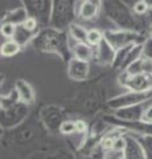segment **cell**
<instances>
[{
	"label": "cell",
	"mask_w": 152,
	"mask_h": 159,
	"mask_svg": "<svg viewBox=\"0 0 152 159\" xmlns=\"http://www.w3.org/2000/svg\"><path fill=\"white\" fill-rule=\"evenodd\" d=\"M126 148L123 151L124 159H145V155L136 139L130 133L126 134Z\"/></svg>",
	"instance_id": "cell-10"
},
{
	"label": "cell",
	"mask_w": 152,
	"mask_h": 159,
	"mask_svg": "<svg viewBox=\"0 0 152 159\" xmlns=\"http://www.w3.org/2000/svg\"><path fill=\"white\" fill-rule=\"evenodd\" d=\"M95 52H97L95 58H98V62L99 64H102V65H112V64H114L116 51L106 41V40H103V41L97 47Z\"/></svg>",
	"instance_id": "cell-9"
},
{
	"label": "cell",
	"mask_w": 152,
	"mask_h": 159,
	"mask_svg": "<svg viewBox=\"0 0 152 159\" xmlns=\"http://www.w3.org/2000/svg\"><path fill=\"white\" fill-rule=\"evenodd\" d=\"M60 131L62 134H73L76 133V123L74 121H63L60 125Z\"/></svg>",
	"instance_id": "cell-21"
},
{
	"label": "cell",
	"mask_w": 152,
	"mask_h": 159,
	"mask_svg": "<svg viewBox=\"0 0 152 159\" xmlns=\"http://www.w3.org/2000/svg\"><path fill=\"white\" fill-rule=\"evenodd\" d=\"M38 25L40 24L37 23V20L36 19H33V17H27V20L23 23V27L27 29V31H31V32H36V31H40L38 29Z\"/></svg>",
	"instance_id": "cell-22"
},
{
	"label": "cell",
	"mask_w": 152,
	"mask_h": 159,
	"mask_svg": "<svg viewBox=\"0 0 152 159\" xmlns=\"http://www.w3.org/2000/svg\"><path fill=\"white\" fill-rule=\"evenodd\" d=\"M141 122L143 123H152V103H150L144 110V114H143V117H141Z\"/></svg>",
	"instance_id": "cell-26"
},
{
	"label": "cell",
	"mask_w": 152,
	"mask_h": 159,
	"mask_svg": "<svg viewBox=\"0 0 152 159\" xmlns=\"http://www.w3.org/2000/svg\"><path fill=\"white\" fill-rule=\"evenodd\" d=\"M148 3L147 2H143V0H140V2H136L134 6H132V9H134V12L136 15H143L147 12V9H148Z\"/></svg>",
	"instance_id": "cell-23"
},
{
	"label": "cell",
	"mask_w": 152,
	"mask_h": 159,
	"mask_svg": "<svg viewBox=\"0 0 152 159\" xmlns=\"http://www.w3.org/2000/svg\"><path fill=\"white\" fill-rule=\"evenodd\" d=\"M147 3H148V7L152 8V2H147Z\"/></svg>",
	"instance_id": "cell-30"
},
{
	"label": "cell",
	"mask_w": 152,
	"mask_h": 159,
	"mask_svg": "<svg viewBox=\"0 0 152 159\" xmlns=\"http://www.w3.org/2000/svg\"><path fill=\"white\" fill-rule=\"evenodd\" d=\"M27 17H28V13L25 11V8H19L16 11L9 13V16L4 20V23H9L17 27V25H23V23L27 20Z\"/></svg>",
	"instance_id": "cell-17"
},
{
	"label": "cell",
	"mask_w": 152,
	"mask_h": 159,
	"mask_svg": "<svg viewBox=\"0 0 152 159\" xmlns=\"http://www.w3.org/2000/svg\"><path fill=\"white\" fill-rule=\"evenodd\" d=\"M73 53H74V58L89 62V60H91L93 54H94V48L86 43H78L76 48L73 49Z\"/></svg>",
	"instance_id": "cell-15"
},
{
	"label": "cell",
	"mask_w": 152,
	"mask_h": 159,
	"mask_svg": "<svg viewBox=\"0 0 152 159\" xmlns=\"http://www.w3.org/2000/svg\"><path fill=\"white\" fill-rule=\"evenodd\" d=\"M103 37L115 51H120L130 45H135L138 41V34L132 31H107Z\"/></svg>",
	"instance_id": "cell-4"
},
{
	"label": "cell",
	"mask_w": 152,
	"mask_h": 159,
	"mask_svg": "<svg viewBox=\"0 0 152 159\" xmlns=\"http://www.w3.org/2000/svg\"><path fill=\"white\" fill-rule=\"evenodd\" d=\"M98 13H99V3L86 0V2H82L78 16L83 20H93L98 16Z\"/></svg>",
	"instance_id": "cell-12"
},
{
	"label": "cell",
	"mask_w": 152,
	"mask_h": 159,
	"mask_svg": "<svg viewBox=\"0 0 152 159\" xmlns=\"http://www.w3.org/2000/svg\"><path fill=\"white\" fill-rule=\"evenodd\" d=\"M152 99V90L148 92H127L124 94H120L118 97H114L109 101V106L115 110H120V109L136 106L140 103L148 102Z\"/></svg>",
	"instance_id": "cell-3"
},
{
	"label": "cell",
	"mask_w": 152,
	"mask_h": 159,
	"mask_svg": "<svg viewBox=\"0 0 152 159\" xmlns=\"http://www.w3.org/2000/svg\"><path fill=\"white\" fill-rule=\"evenodd\" d=\"M0 32H2V34L4 37L12 40L15 36V32H16V25L9 24V23H3V25L0 27Z\"/></svg>",
	"instance_id": "cell-20"
},
{
	"label": "cell",
	"mask_w": 152,
	"mask_h": 159,
	"mask_svg": "<svg viewBox=\"0 0 152 159\" xmlns=\"http://www.w3.org/2000/svg\"><path fill=\"white\" fill-rule=\"evenodd\" d=\"M24 4L28 16L36 19L38 24H46L50 21L52 2H24Z\"/></svg>",
	"instance_id": "cell-5"
},
{
	"label": "cell",
	"mask_w": 152,
	"mask_h": 159,
	"mask_svg": "<svg viewBox=\"0 0 152 159\" xmlns=\"http://www.w3.org/2000/svg\"><path fill=\"white\" fill-rule=\"evenodd\" d=\"M74 123H76V133L82 134L87 130V125L85 121H74Z\"/></svg>",
	"instance_id": "cell-29"
},
{
	"label": "cell",
	"mask_w": 152,
	"mask_h": 159,
	"mask_svg": "<svg viewBox=\"0 0 152 159\" xmlns=\"http://www.w3.org/2000/svg\"><path fill=\"white\" fill-rule=\"evenodd\" d=\"M69 36L73 37L78 43H86V37H87V29H85L82 25L73 23L69 27Z\"/></svg>",
	"instance_id": "cell-18"
},
{
	"label": "cell",
	"mask_w": 152,
	"mask_h": 159,
	"mask_svg": "<svg viewBox=\"0 0 152 159\" xmlns=\"http://www.w3.org/2000/svg\"><path fill=\"white\" fill-rule=\"evenodd\" d=\"M128 90L132 92H148L152 90V74H139V76L130 77L128 74L124 72L123 80H120Z\"/></svg>",
	"instance_id": "cell-6"
},
{
	"label": "cell",
	"mask_w": 152,
	"mask_h": 159,
	"mask_svg": "<svg viewBox=\"0 0 152 159\" xmlns=\"http://www.w3.org/2000/svg\"><path fill=\"white\" fill-rule=\"evenodd\" d=\"M105 40L103 33L98 29H89L87 31V37H86V44H89L90 47L97 48L99 44Z\"/></svg>",
	"instance_id": "cell-19"
},
{
	"label": "cell",
	"mask_w": 152,
	"mask_h": 159,
	"mask_svg": "<svg viewBox=\"0 0 152 159\" xmlns=\"http://www.w3.org/2000/svg\"><path fill=\"white\" fill-rule=\"evenodd\" d=\"M36 49H40L44 52H54L58 53L61 57L65 58L67 51H70L67 47V37L65 33L56 29H46L37 34L35 39Z\"/></svg>",
	"instance_id": "cell-1"
},
{
	"label": "cell",
	"mask_w": 152,
	"mask_h": 159,
	"mask_svg": "<svg viewBox=\"0 0 152 159\" xmlns=\"http://www.w3.org/2000/svg\"><path fill=\"white\" fill-rule=\"evenodd\" d=\"M103 159H124V157H123V151H115V150L106 151Z\"/></svg>",
	"instance_id": "cell-27"
},
{
	"label": "cell",
	"mask_w": 152,
	"mask_h": 159,
	"mask_svg": "<svg viewBox=\"0 0 152 159\" xmlns=\"http://www.w3.org/2000/svg\"><path fill=\"white\" fill-rule=\"evenodd\" d=\"M90 65L87 61H82L78 58H70L67 64V76L74 81H83L89 76Z\"/></svg>",
	"instance_id": "cell-7"
},
{
	"label": "cell",
	"mask_w": 152,
	"mask_h": 159,
	"mask_svg": "<svg viewBox=\"0 0 152 159\" xmlns=\"http://www.w3.org/2000/svg\"><path fill=\"white\" fill-rule=\"evenodd\" d=\"M20 49H21V47L19 45L15 40H7V41L3 43L2 47H0V54H2L3 57H12L20 52Z\"/></svg>",
	"instance_id": "cell-16"
},
{
	"label": "cell",
	"mask_w": 152,
	"mask_h": 159,
	"mask_svg": "<svg viewBox=\"0 0 152 159\" xmlns=\"http://www.w3.org/2000/svg\"><path fill=\"white\" fill-rule=\"evenodd\" d=\"M132 137L136 139V142L139 143V146L141 147L143 150L145 159H152V135L151 134H134V133H130Z\"/></svg>",
	"instance_id": "cell-13"
},
{
	"label": "cell",
	"mask_w": 152,
	"mask_h": 159,
	"mask_svg": "<svg viewBox=\"0 0 152 159\" xmlns=\"http://www.w3.org/2000/svg\"><path fill=\"white\" fill-rule=\"evenodd\" d=\"M126 148V137L124 135H118L114 141V147L112 150L115 151H124Z\"/></svg>",
	"instance_id": "cell-25"
},
{
	"label": "cell",
	"mask_w": 152,
	"mask_h": 159,
	"mask_svg": "<svg viewBox=\"0 0 152 159\" xmlns=\"http://www.w3.org/2000/svg\"><path fill=\"white\" fill-rule=\"evenodd\" d=\"M151 37H152V25H151Z\"/></svg>",
	"instance_id": "cell-31"
},
{
	"label": "cell",
	"mask_w": 152,
	"mask_h": 159,
	"mask_svg": "<svg viewBox=\"0 0 152 159\" xmlns=\"http://www.w3.org/2000/svg\"><path fill=\"white\" fill-rule=\"evenodd\" d=\"M151 103V101L140 103L136 106H131V107H126V109H120V110L115 111V117L123 121H132V122H141V117L144 114V110L147 109Z\"/></svg>",
	"instance_id": "cell-8"
},
{
	"label": "cell",
	"mask_w": 152,
	"mask_h": 159,
	"mask_svg": "<svg viewBox=\"0 0 152 159\" xmlns=\"http://www.w3.org/2000/svg\"><path fill=\"white\" fill-rule=\"evenodd\" d=\"M15 88H16V93L19 96V101L20 102L28 105V103H32L35 101V92H33L32 86L27 81L17 80L16 84H15Z\"/></svg>",
	"instance_id": "cell-11"
},
{
	"label": "cell",
	"mask_w": 152,
	"mask_h": 159,
	"mask_svg": "<svg viewBox=\"0 0 152 159\" xmlns=\"http://www.w3.org/2000/svg\"><path fill=\"white\" fill-rule=\"evenodd\" d=\"M141 45H143V57L152 60V37H148Z\"/></svg>",
	"instance_id": "cell-24"
},
{
	"label": "cell",
	"mask_w": 152,
	"mask_h": 159,
	"mask_svg": "<svg viewBox=\"0 0 152 159\" xmlns=\"http://www.w3.org/2000/svg\"><path fill=\"white\" fill-rule=\"evenodd\" d=\"M40 33V31H36V32H31V31H27L23 25H17L16 27V32H15V36L12 40H15L20 47H24L25 44H28L31 40L36 39L37 34Z\"/></svg>",
	"instance_id": "cell-14"
},
{
	"label": "cell",
	"mask_w": 152,
	"mask_h": 159,
	"mask_svg": "<svg viewBox=\"0 0 152 159\" xmlns=\"http://www.w3.org/2000/svg\"><path fill=\"white\" fill-rule=\"evenodd\" d=\"M114 141H115V138H112V137H106L103 141H102V147H103L106 151L112 150V147H114Z\"/></svg>",
	"instance_id": "cell-28"
},
{
	"label": "cell",
	"mask_w": 152,
	"mask_h": 159,
	"mask_svg": "<svg viewBox=\"0 0 152 159\" xmlns=\"http://www.w3.org/2000/svg\"><path fill=\"white\" fill-rule=\"evenodd\" d=\"M69 2H52L50 12V25L56 31H62L63 28L72 25V19L76 16L74 6Z\"/></svg>",
	"instance_id": "cell-2"
}]
</instances>
